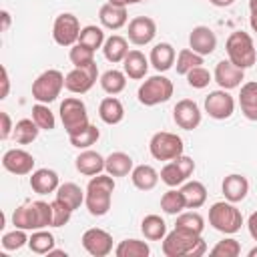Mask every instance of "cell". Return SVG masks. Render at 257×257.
<instances>
[{
	"mask_svg": "<svg viewBox=\"0 0 257 257\" xmlns=\"http://www.w3.org/2000/svg\"><path fill=\"white\" fill-rule=\"evenodd\" d=\"M0 120H2V128H0V139L2 141H6L12 133H14V124H12V118H10V114L6 112V110H2L0 112Z\"/></svg>",
	"mask_w": 257,
	"mask_h": 257,
	"instance_id": "cell-50",
	"label": "cell"
},
{
	"mask_svg": "<svg viewBox=\"0 0 257 257\" xmlns=\"http://www.w3.org/2000/svg\"><path fill=\"white\" fill-rule=\"evenodd\" d=\"M0 18H2V32H6L10 28V22H12L10 12L8 10H0Z\"/></svg>",
	"mask_w": 257,
	"mask_h": 257,
	"instance_id": "cell-53",
	"label": "cell"
},
{
	"mask_svg": "<svg viewBox=\"0 0 257 257\" xmlns=\"http://www.w3.org/2000/svg\"><path fill=\"white\" fill-rule=\"evenodd\" d=\"M50 205H52V227H64L72 217V209H68L58 199H54Z\"/></svg>",
	"mask_w": 257,
	"mask_h": 257,
	"instance_id": "cell-49",
	"label": "cell"
},
{
	"mask_svg": "<svg viewBox=\"0 0 257 257\" xmlns=\"http://www.w3.org/2000/svg\"><path fill=\"white\" fill-rule=\"evenodd\" d=\"M12 225L16 229H24V231H34V217H32V207L28 205H20L14 209L12 213Z\"/></svg>",
	"mask_w": 257,
	"mask_h": 257,
	"instance_id": "cell-44",
	"label": "cell"
},
{
	"mask_svg": "<svg viewBox=\"0 0 257 257\" xmlns=\"http://www.w3.org/2000/svg\"><path fill=\"white\" fill-rule=\"evenodd\" d=\"M149 64H151V60H149L141 50H128V54H126L124 60H122V70H124V74H126L128 78L141 80V78L147 76Z\"/></svg>",
	"mask_w": 257,
	"mask_h": 257,
	"instance_id": "cell-23",
	"label": "cell"
},
{
	"mask_svg": "<svg viewBox=\"0 0 257 257\" xmlns=\"http://www.w3.org/2000/svg\"><path fill=\"white\" fill-rule=\"evenodd\" d=\"M189 48L201 56H209L217 48V36L209 26H195L189 34Z\"/></svg>",
	"mask_w": 257,
	"mask_h": 257,
	"instance_id": "cell-18",
	"label": "cell"
},
{
	"mask_svg": "<svg viewBox=\"0 0 257 257\" xmlns=\"http://www.w3.org/2000/svg\"><path fill=\"white\" fill-rule=\"evenodd\" d=\"M249 10L251 14H257V0H249Z\"/></svg>",
	"mask_w": 257,
	"mask_h": 257,
	"instance_id": "cell-57",
	"label": "cell"
},
{
	"mask_svg": "<svg viewBox=\"0 0 257 257\" xmlns=\"http://www.w3.org/2000/svg\"><path fill=\"white\" fill-rule=\"evenodd\" d=\"M30 207H32V217H34V231L52 227V205L50 203L34 201L30 203Z\"/></svg>",
	"mask_w": 257,
	"mask_h": 257,
	"instance_id": "cell-40",
	"label": "cell"
},
{
	"mask_svg": "<svg viewBox=\"0 0 257 257\" xmlns=\"http://www.w3.org/2000/svg\"><path fill=\"white\" fill-rule=\"evenodd\" d=\"M213 6H217V8H227V6H231L235 0H209Z\"/></svg>",
	"mask_w": 257,
	"mask_h": 257,
	"instance_id": "cell-54",
	"label": "cell"
},
{
	"mask_svg": "<svg viewBox=\"0 0 257 257\" xmlns=\"http://www.w3.org/2000/svg\"><path fill=\"white\" fill-rule=\"evenodd\" d=\"M38 133H40V126H38L32 118H20V120L14 124L12 137H14V141H16L18 145H30L32 141H36Z\"/></svg>",
	"mask_w": 257,
	"mask_h": 257,
	"instance_id": "cell-35",
	"label": "cell"
},
{
	"mask_svg": "<svg viewBox=\"0 0 257 257\" xmlns=\"http://www.w3.org/2000/svg\"><path fill=\"white\" fill-rule=\"evenodd\" d=\"M30 187H32V191L38 193V195L56 193V189L60 187L58 173L52 171V169H36V171H32Z\"/></svg>",
	"mask_w": 257,
	"mask_h": 257,
	"instance_id": "cell-22",
	"label": "cell"
},
{
	"mask_svg": "<svg viewBox=\"0 0 257 257\" xmlns=\"http://www.w3.org/2000/svg\"><path fill=\"white\" fill-rule=\"evenodd\" d=\"M209 223L215 231L233 235L243 225V215L231 201H217L209 209Z\"/></svg>",
	"mask_w": 257,
	"mask_h": 257,
	"instance_id": "cell-4",
	"label": "cell"
},
{
	"mask_svg": "<svg viewBox=\"0 0 257 257\" xmlns=\"http://www.w3.org/2000/svg\"><path fill=\"white\" fill-rule=\"evenodd\" d=\"M74 167L80 175L86 177H94L98 173L104 171V157L92 149H84L76 159H74Z\"/></svg>",
	"mask_w": 257,
	"mask_h": 257,
	"instance_id": "cell-21",
	"label": "cell"
},
{
	"mask_svg": "<svg viewBox=\"0 0 257 257\" xmlns=\"http://www.w3.org/2000/svg\"><path fill=\"white\" fill-rule=\"evenodd\" d=\"M24 245H28V237H26L24 229H16L14 227V231L2 235V249L4 251H18Z\"/></svg>",
	"mask_w": 257,
	"mask_h": 257,
	"instance_id": "cell-45",
	"label": "cell"
},
{
	"mask_svg": "<svg viewBox=\"0 0 257 257\" xmlns=\"http://www.w3.org/2000/svg\"><path fill=\"white\" fill-rule=\"evenodd\" d=\"M207 245L201 235L189 233L185 229L175 227L163 239V253L167 257H201L205 255Z\"/></svg>",
	"mask_w": 257,
	"mask_h": 257,
	"instance_id": "cell-1",
	"label": "cell"
},
{
	"mask_svg": "<svg viewBox=\"0 0 257 257\" xmlns=\"http://www.w3.org/2000/svg\"><path fill=\"white\" fill-rule=\"evenodd\" d=\"M141 231L149 241H163L167 235V223L159 215H147L141 221Z\"/></svg>",
	"mask_w": 257,
	"mask_h": 257,
	"instance_id": "cell-33",
	"label": "cell"
},
{
	"mask_svg": "<svg viewBox=\"0 0 257 257\" xmlns=\"http://www.w3.org/2000/svg\"><path fill=\"white\" fill-rule=\"evenodd\" d=\"M239 106H241V112L245 118L257 120V82L255 80H249L241 86Z\"/></svg>",
	"mask_w": 257,
	"mask_h": 257,
	"instance_id": "cell-25",
	"label": "cell"
},
{
	"mask_svg": "<svg viewBox=\"0 0 257 257\" xmlns=\"http://www.w3.org/2000/svg\"><path fill=\"white\" fill-rule=\"evenodd\" d=\"M34 163V157L24 149H8L2 155V167L12 175H30Z\"/></svg>",
	"mask_w": 257,
	"mask_h": 257,
	"instance_id": "cell-16",
	"label": "cell"
},
{
	"mask_svg": "<svg viewBox=\"0 0 257 257\" xmlns=\"http://www.w3.org/2000/svg\"><path fill=\"white\" fill-rule=\"evenodd\" d=\"M173 82L163 76V74H155V76H149L141 86H139V102L145 104V106H157L161 102H167L171 96H173Z\"/></svg>",
	"mask_w": 257,
	"mask_h": 257,
	"instance_id": "cell-7",
	"label": "cell"
},
{
	"mask_svg": "<svg viewBox=\"0 0 257 257\" xmlns=\"http://www.w3.org/2000/svg\"><path fill=\"white\" fill-rule=\"evenodd\" d=\"M225 50L229 60L239 66V68H251L257 62V48L253 44L251 34L243 32V30H235L229 34L227 42H225Z\"/></svg>",
	"mask_w": 257,
	"mask_h": 257,
	"instance_id": "cell-3",
	"label": "cell"
},
{
	"mask_svg": "<svg viewBox=\"0 0 257 257\" xmlns=\"http://www.w3.org/2000/svg\"><path fill=\"white\" fill-rule=\"evenodd\" d=\"M239 253H241V245H239V241L233 239V237H227V239L219 241V243L211 249V255H215V257H237Z\"/></svg>",
	"mask_w": 257,
	"mask_h": 257,
	"instance_id": "cell-46",
	"label": "cell"
},
{
	"mask_svg": "<svg viewBox=\"0 0 257 257\" xmlns=\"http://www.w3.org/2000/svg\"><path fill=\"white\" fill-rule=\"evenodd\" d=\"M149 60H151V64L155 66L157 72H167V70L175 64L177 52H175L173 44H169V42H159V44H155V46L151 48Z\"/></svg>",
	"mask_w": 257,
	"mask_h": 257,
	"instance_id": "cell-24",
	"label": "cell"
},
{
	"mask_svg": "<svg viewBox=\"0 0 257 257\" xmlns=\"http://www.w3.org/2000/svg\"><path fill=\"white\" fill-rule=\"evenodd\" d=\"M187 209H199L207 203V189L201 181H185L181 187Z\"/></svg>",
	"mask_w": 257,
	"mask_h": 257,
	"instance_id": "cell-30",
	"label": "cell"
},
{
	"mask_svg": "<svg viewBox=\"0 0 257 257\" xmlns=\"http://www.w3.org/2000/svg\"><path fill=\"white\" fill-rule=\"evenodd\" d=\"M54 235L48 233L46 229H36L30 237H28V247L32 253H38V255H48L52 249H54Z\"/></svg>",
	"mask_w": 257,
	"mask_h": 257,
	"instance_id": "cell-36",
	"label": "cell"
},
{
	"mask_svg": "<svg viewBox=\"0 0 257 257\" xmlns=\"http://www.w3.org/2000/svg\"><path fill=\"white\" fill-rule=\"evenodd\" d=\"M98 137H100V131H98L94 124H88L84 131H80V133H76V135H70L68 141H70L72 147L84 151V149H90V147L98 141Z\"/></svg>",
	"mask_w": 257,
	"mask_h": 257,
	"instance_id": "cell-43",
	"label": "cell"
},
{
	"mask_svg": "<svg viewBox=\"0 0 257 257\" xmlns=\"http://www.w3.org/2000/svg\"><path fill=\"white\" fill-rule=\"evenodd\" d=\"M112 4H118V6H131V4H139L141 0H108Z\"/></svg>",
	"mask_w": 257,
	"mask_h": 257,
	"instance_id": "cell-55",
	"label": "cell"
},
{
	"mask_svg": "<svg viewBox=\"0 0 257 257\" xmlns=\"http://www.w3.org/2000/svg\"><path fill=\"white\" fill-rule=\"evenodd\" d=\"M80 22L74 14L62 12L56 16L54 26H52V38L58 46H74L80 36Z\"/></svg>",
	"mask_w": 257,
	"mask_h": 257,
	"instance_id": "cell-10",
	"label": "cell"
},
{
	"mask_svg": "<svg viewBox=\"0 0 257 257\" xmlns=\"http://www.w3.org/2000/svg\"><path fill=\"white\" fill-rule=\"evenodd\" d=\"M84 197H86V191H82L76 183H62L56 189V199L62 201L72 211H76L84 203Z\"/></svg>",
	"mask_w": 257,
	"mask_h": 257,
	"instance_id": "cell-31",
	"label": "cell"
},
{
	"mask_svg": "<svg viewBox=\"0 0 257 257\" xmlns=\"http://www.w3.org/2000/svg\"><path fill=\"white\" fill-rule=\"evenodd\" d=\"M102 52H104V58H106L108 62H112V64L122 62L124 56L128 54V42H126L124 36H120V34H112V36H108V38L104 40V44H102Z\"/></svg>",
	"mask_w": 257,
	"mask_h": 257,
	"instance_id": "cell-29",
	"label": "cell"
},
{
	"mask_svg": "<svg viewBox=\"0 0 257 257\" xmlns=\"http://www.w3.org/2000/svg\"><path fill=\"white\" fill-rule=\"evenodd\" d=\"M32 120L40 126V131H52L56 126V118L54 112L48 108V104L44 102H36L32 106Z\"/></svg>",
	"mask_w": 257,
	"mask_h": 257,
	"instance_id": "cell-41",
	"label": "cell"
},
{
	"mask_svg": "<svg viewBox=\"0 0 257 257\" xmlns=\"http://www.w3.org/2000/svg\"><path fill=\"white\" fill-rule=\"evenodd\" d=\"M195 171V161L187 155H179L173 161H167V165L161 169V181L167 187H179L183 185Z\"/></svg>",
	"mask_w": 257,
	"mask_h": 257,
	"instance_id": "cell-11",
	"label": "cell"
},
{
	"mask_svg": "<svg viewBox=\"0 0 257 257\" xmlns=\"http://www.w3.org/2000/svg\"><path fill=\"white\" fill-rule=\"evenodd\" d=\"M249 257H257V245L253 247V249H249V253H247Z\"/></svg>",
	"mask_w": 257,
	"mask_h": 257,
	"instance_id": "cell-58",
	"label": "cell"
},
{
	"mask_svg": "<svg viewBox=\"0 0 257 257\" xmlns=\"http://www.w3.org/2000/svg\"><path fill=\"white\" fill-rule=\"evenodd\" d=\"M221 191H223V195H225L227 201L241 203L247 197V193H249V181H247V177H243L239 173H231V175H227L223 179Z\"/></svg>",
	"mask_w": 257,
	"mask_h": 257,
	"instance_id": "cell-19",
	"label": "cell"
},
{
	"mask_svg": "<svg viewBox=\"0 0 257 257\" xmlns=\"http://www.w3.org/2000/svg\"><path fill=\"white\" fill-rule=\"evenodd\" d=\"M62 88H64V74L56 68H48L42 74H38L36 80L32 82V98L36 102L50 104L60 96Z\"/></svg>",
	"mask_w": 257,
	"mask_h": 257,
	"instance_id": "cell-5",
	"label": "cell"
},
{
	"mask_svg": "<svg viewBox=\"0 0 257 257\" xmlns=\"http://www.w3.org/2000/svg\"><path fill=\"white\" fill-rule=\"evenodd\" d=\"M247 229H249V235L253 237V241H257V211L249 215V221H247Z\"/></svg>",
	"mask_w": 257,
	"mask_h": 257,
	"instance_id": "cell-52",
	"label": "cell"
},
{
	"mask_svg": "<svg viewBox=\"0 0 257 257\" xmlns=\"http://www.w3.org/2000/svg\"><path fill=\"white\" fill-rule=\"evenodd\" d=\"M98 82H100V86H102V90L106 94H112L114 96V94H118V92L124 90V86H126V74H124V70L110 68V70H106V72L100 74Z\"/></svg>",
	"mask_w": 257,
	"mask_h": 257,
	"instance_id": "cell-32",
	"label": "cell"
},
{
	"mask_svg": "<svg viewBox=\"0 0 257 257\" xmlns=\"http://www.w3.org/2000/svg\"><path fill=\"white\" fill-rule=\"evenodd\" d=\"M60 120L62 126L66 131V135H76L80 131H84L90 122H88V112H86V104L78 98V96H68L60 102Z\"/></svg>",
	"mask_w": 257,
	"mask_h": 257,
	"instance_id": "cell-6",
	"label": "cell"
},
{
	"mask_svg": "<svg viewBox=\"0 0 257 257\" xmlns=\"http://www.w3.org/2000/svg\"><path fill=\"white\" fill-rule=\"evenodd\" d=\"M98 80V66L96 62H88L82 66H74L66 76H64V88L72 94H84L88 92L94 82Z\"/></svg>",
	"mask_w": 257,
	"mask_h": 257,
	"instance_id": "cell-9",
	"label": "cell"
},
{
	"mask_svg": "<svg viewBox=\"0 0 257 257\" xmlns=\"http://www.w3.org/2000/svg\"><path fill=\"white\" fill-rule=\"evenodd\" d=\"M114 255L116 257H149L151 247L147 241H141V239H124L116 245Z\"/></svg>",
	"mask_w": 257,
	"mask_h": 257,
	"instance_id": "cell-34",
	"label": "cell"
},
{
	"mask_svg": "<svg viewBox=\"0 0 257 257\" xmlns=\"http://www.w3.org/2000/svg\"><path fill=\"white\" fill-rule=\"evenodd\" d=\"M149 151H151L153 159H157V161H173L179 155H183L185 145L179 135L169 133V131H159L151 137Z\"/></svg>",
	"mask_w": 257,
	"mask_h": 257,
	"instance_id": "cell-8",
	"label": "cell"
},
{
	"mask_svg": "<svg viewBox=\"0 0 257 257\" xmlns=\"http://www.w3.org/2000/svg\"><path fill=\"white\" fill-rule=\"evenodd\" d=\"M157 36V22L151 16H135L128 22V40L135 46H145Z\"/></svg>",
	"mask_w": 257,
	"mask_h": 257,
	"instance_id": "cell-15",
	"label": "cell"
},
{
	"mask_svg": "<svg viewBox=\"0 0 257 257\" xmlns=\"http://www.w3.org/2000/svg\"><path fill=\"white\" fill-rule=\"evenodd\" d=\"M135 169L131 155L122 153V151H114L104 159V171L112 177H126L131 171Z\"/></svg>",
	"mask_w": 257,
	"mask_h": 257,
	"instance_id": "cell-27",
	"label": "cell"
},
{
	"mask_svg": "<svg viewBox=\"0 0 257 257\" xmlns=\"http://www.w3.org/2000/svg\"><path fill=\"white\" fill-rule=\"evenodd\" d=\"M201 118H203L201 108H199V104H197L195 100H191V98L179 100V102L175 104V108H173V120L177 122L179 128L193 131V128H197V126L201 124Z\"/></svg>",
	"mask_w": 257,
	"mask_h": 257,
	"instance_id": "cell-14",
	"label": "cell"
},
{
	"mask_svg": "<svg viewBox=\"0 0 257 257\" xmlns=\"http://www.w3.org/2000/svg\"><path fill=\"white\" fill-rule=\"evenodd\" d=\"M114 177L112 175H94L90 177L88 185H86V197H84V205L88 209V213L92 217H102L108 213L110 209V201H112V191H114Z\"/></svg>",
	"mask_w": 257,
	"mask_h": 257,
	"instance_id": "cell-2",
	"label": "cell"
},
{
	"mask_svg": "<svg viewBox=\"0 0 257 257\" xmlns=\"http://www.w3.org/2000/svg\"><path fill=\"white\" fill-rule=\"evenodd\" d=\"M10 92V76H8V68L2 66V92H0V98H6Z\"/></svg>",
	"mask_w": 257,
	"mask_h": 257,
	"instance_id": "cell-51",
	"label": "cell"
},
{
	"mask_svg": "<svg viewBox=\"0 0 257 257\" xmlns=\"http://www.w3.org/2000/svg\"><path fill=\"white\" fill-rule=\"evenodd\" d=\"M213 78L215 82L225 88V90H233L237 86H241V80H245V70L235 66L229 58L227 60H219L217 66H215V72H213Z\"/></svg>",
	"mask_w": 257,
	"mask_h": 257,
	"instance_id": "cell-17",
	"label": "cell"
},
{
	"mask_svg": "<svg viewBox=\"0 0 257 257\" xmlns=\"http://www.w3.org/2000/svg\"><path fill=\"white\" fill-rule=\"evenodd\" d=\"M98 116L106 124H118L124 118V106L116 96H106L98 104Z\"/></svg>",
	"mask_w": 257,
	"mask_h": 257,
	"instance_id": "cell-26",
	"label": "cell"
},
{
	"mask_svg": "<svg viewBox=\"0 0 257 257\" xmlns=\"http://www.w3.org/2000/svg\"><path fill=\"white\" fill-rule=\"evenodd\" d=\"M98 18H100V24L108 30H118L126 24L128 20V14H126V6H118V4H112V2H106L100 6L98 10Z\"/></svg>",
	"mask_w": 257,
	"mask_h": 257,
	"instance_id": "cell-20",
	"label": "cell"
},
{
	"mask_svg": "<svg viewBox=\"0 0 257 257\" xmlns=\"http://www.w3.org/2000/svg\"><path fill=\"white\" fill-rule=\"evenodd\" d=\"M195 66H203V56L193 52L191 48H183L177 54V74H187L189 70H193Z\"/></svg>",
	"mask_w": 257,
	"mask_h": 257,
	"instance_id": "cell-42",
	"label": "cell"
},
{
	"mask_svg": "<svg viewBox=\"0 0 257 257\" xmlns=\"http://www.w3.org/2000/svg\"><path fill=\"white\" fill-rule=\"evenodd\" d=\"M161 209L167 213V215H179L187 209V203H185V197L181 193V189H175L171 187L163 197H161Z\"/></svg>",
	"mask_w": 257,
	"mask_h": 257,
	"instance_id": "cell-37",
	"label": "cell"
},
{
	"mask_svg": "<svg viewBox=\"0 0 257 257\" xmlns=\"http://www.w3.org/2000/svg\"><path fill=\"white\" fill-rule=\"evenodd\" d=\"M104 32H102V28L100 26H94V24H88V26H84L82 30H80V36H78V44H82V46H86V48H90V50H98V48H102V44H104Z\"/></svg>",
	"mask_w": 257,
	"mask_h": 257,
	"instance_id": "cell-38",
	"label": "cell"
},
{
	"mask_svg": "<svg viewBox=\"0 0 257 257\" xmlns=\"http://www.w3.org/2000/svg\"><path fill=\"white\" fill-rule=\"evenodd\" d=\"M185 76H187L189 86H193V88H205V86H209V82L213 80L211 72H209L205 66H195V68L189 70Z\"/></svg>",
	"mask_w": 257,
	"mask_h": 257,
	"instance_id": "cell-47",
	"label": "cell"
},
{
	"mask_svg": "<svg viewBox=\"0 0 257 257\" xmlns=\"http://www.w3.org/2000/svg\"><path fill=\"white\" fill-rule=\"evenodd\" d=\"M205 112L215 120H225L235 112V98L225 90H213L205 96Z\"/></svg>",
	"mask_w": 257,
	"mask_h": 257,
	"instance_id": "cell-12",
	"label": "cell"
},
{
	"mask_svg": "<svg viewBox=\"0 0 257 257\" xmlns=\"http://www.w3.org/2000/svg\"><path fill=\"white\" fill-rule=\"evenodd\" d=\"M82 247L92 257H106L112 251V235L100 227H90L82 233Z\"/></svg>",
	"mask_w": 257,
	"mask_h": 257,
	"instance_id": "cell-13",
	"label": "cell"
},
{
	"mask_svg": "<svg viewBox=\"0 0 257 257\" xmlns=\"http://www.w3.org/2000/svg\"><path fill=\"white\" fill-rule=\"evenodd\" d=\"M68 58H70V62L74 66H82V64H88V62L94 60V50H90V48H86V46L76 42L74 46H70Z\"/></svg>",
	"mask_w": 257,
	"mask_h": 257,
	"instance_id": "cell-48",
	"label": "cell"
},
{
	"mask_svg": "<svg viewBox=\"0 0 257 257\" xmlns=\"http://www.w3.org/2000/svg\"><path fill=\"white\" fill-rule=\"evenodd\" d=\"M159 179H161V175L151 165H137L131 171V181H133V185L139 191H151V189H155L157 183H159Z\"/></svg>",
	"mask_w": 257,
	"mask_h": 257,
	"instance_id": "cell-28",
	"label": "cell"
},
{
	"mask_svg": "<svg viewBox=\"0 0 257 257\" xmlns=\"http://www.w3.org/2000/svg\"><path fill=\"white\" fill-rule=\"evenodd\" d=\"M249 24H251V30L257 34V14H251V18H249Z\"/></svg>",
	"mask_w": 257,
	"mask_h": 257,
	"instance_id": "cell-56",
	"label": "cell"
},
{
	"mask_svg": "<svg viewBox=\"0 0 257 257\" xmlns=\"http://www.w3.org/2000/svg\"><path fill=\"white\" fill-rule=\"evenodd\" d=\"M175 227L185 229V231L195 233V235H201L203 229H205V219H203L197 211H187V213L183 211V213L177 215V223H175Z\"/></svg>",
	"mask_w": 257,
	"mask_h": 257,
	"instance_id": "cell-39",
	"label": "cell"
}]
</instances>
